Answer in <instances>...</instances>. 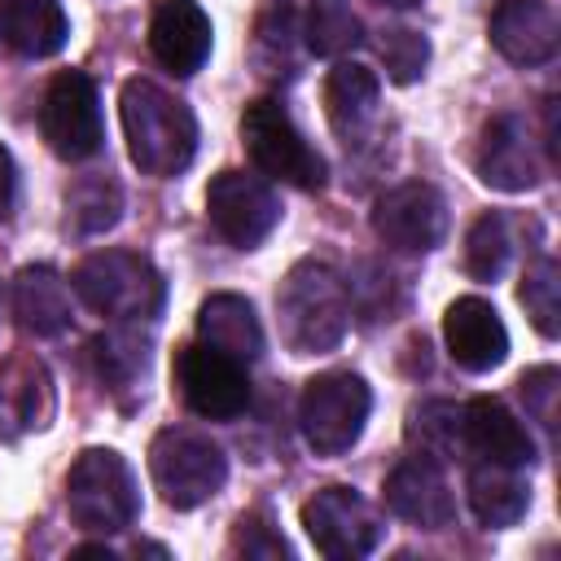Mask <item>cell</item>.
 Here are the masks:
<instances>
[{
    "instance_id": "26",
    "label": "cell",
    "mask_w": 561,
    "mask_h": 561,
    "mask_svg": "<svg viewBox=\"0 0 561 561\" xmlns=\"http://www.w3.org/2000/svg\"><path fill=\"white\" fill-rule=\"evenodd\" d=\"M294 35H302V26H298L289 0H272L254 26V66L263 79H289L298 70Z\"/></svg>"
},
{
    "instance_id": "21",
    "label": "cell",
    "mask_w": 561,
    "mask_h": 561,
    "mask_svg": "<svg viewBox=\"0 0 561 561\" xmlns=\"http://www.w3.org/2000/svg\"><path fill=\"white\" fill-rule=\"evenodd\" d=\"M197 342L232 355L237 364H254L263 355V324L241 294H210L197 307Z\"/></svg>"
},
{
    "instance_id": "3",
    "label": "cell",
    "mask_w": 561,
    "mask_h": 561,
    "mask_svg": "<svg viewBox=\"0 0 561 561\" xmlns=\"http://www.w3.org/2000/svg\"><path fill=\"white\" fill-rule=\"evenodd\" d=\"M70 289L92 307L96 316L140 324L153 320L167 302V280L162 272L131 250H96L70 272Z\"/></svg>"
},
{
    "instance_id": "29",
    "label": "cell",
    "mask_w": 561,
    "mask_h": 561,
    "mask_svg": "<svg viewBox=\"0 0 561 561\" xmlns=\"http://www.w3.org/2000/svg\"><path fill=\"white\" fill-rule=\"evenodd\" d=\"M408 443L416 447V456H430V460L456 456V447H465V438H460V403H451V399L421 403L412 412V421H408Z\"/></svg>"
},
{
    "instance_id": "7",
    "label": "cell",
    "mask_w": 561,
    "mask_h": 561,
    "mask_svg": "<svg viewBox=\"0 0 561 561\" xmlns=\"http://www.w3.org/2000/svg\"><path fill=\"white\" fill-rule=\"evenodd\" d=\"M149 473L171 508H197L224 491L228 456L197 430H162L149 443Z\"/></svg>"
},
{
    "instance_id": "25",
    "label": "cell",
    "mask_w": 561,
    "mask_h": 561,
    "mask_svg": "<svg viewBox=\"0 0 561 561\" xmlns=\"http://www.w3.org/2000/svg\"><path fill=\"white\" fill-rule=\"evenodd\" d=\"M123 215V188L110 175H83L66 193V228L75 237H96L110 232Z\"/></svg>"
},
{
    "instance_id": "13",
    "label": "cell",
    "mask_w": 561,
    "mask_h": 561,
    "mask_svg": "<svg viewBox=\"0 0 561 561\" xmlns=\"http://www.w3.org/2000/svg\"><path fill=\"white\" fill-rule=\"evenodd\" d=\"M473 162H478V180L486 188H500V193H526L543 175L530 123L522 114H513V110H500V114L486 118Z\"/></svg>"
},
{
    "instance_id": "32",
    "label": "cell",
    "mask_w": 561,
    "mask_h": 561,
    "mask_svg": "<svg viewBox=\"0 0 561 561\" xmlns=\"http://www.w3.org/2000/svg\"><path fill=\"white\" fill-rule=\"evenodd\" d=\"M377 57L386 61V75L394 83H416L430 66V39L412 26H386L377 35Z\"/></svg>"
},
{
    "instance_id": "24",
    "label": "cell",
    "mask_w": 561,
    "mask_h": 561,
    "mask_svg": "<svg viewBox=\"0 0 561 561\" xmlns=\"http://www.w3.org/2000/svg\"><path fill=\"white\" fill-rule=\"evenodd\" d=\"M70 35L57 0H0V39L18 57H53Z\"/></svg>"
},
{
    "instance_id": "9",
    "label": "cell",
    "mask_w": 561,
    "mask_h": 561,
    "mask_svg": "<svg viewBox=\"0 0 561 561\" xmlns=\"http://www.w3.org/2000/svg\"><path fill=\"white\" fill-rule=\"evenodd\" d=\"M302 530L316 552L333 561H359L386 539L381 513L355 486H324L302 504Z\"/></svg>"
},
{
    "instance_id": "10",
    "label": "cell",
    "mask_w": 561,
    "mask_h": 561,
    "mask_svg": "<svg viewBox=\"0 0 561 561\" xmlns=\"http://www.w3.org/2000/svg\"><path fill=\"white\" fill-rule=\"evenodd\" d=\"M206 219L210 228L237 245V250H254L272 237V228L280 224V197L272 193V184L263 175L250 171H219L206 184Z\"/></svg>"
},
{
    "instance_id": "20",
    "label": "cell",
    "mask_w": 561,
    "mask_h": 561,
    "mask_svg": "<svg viewBox=\"0 0 561 561\" xmlns=\"http://www.w3.org/2000/svg\"><path fill=\"white\" fill-rule=\"evenodd\" d=\"M377 75L359 61H337L324 79V114L329 127L342 136V145H359L368 127L377 123Z\"/></svg>"
},
{
    "instance_id": "19",
    "label": "cell",
    "mask_w": 561,
    "mask_h": 561,
    "mask_svg": "<svg viewBox=\"0 0 561 561\" xmlns=\"http://www.w3.org/2000/svg\"><path fill=\"white\" fill-rule=\"evenodd\" d=\"M53 377L35 355H9L0 364V438L44 430L53 416Z\"/></svg>"
},
{
    "instance_id": "12",
    "label": "cell",
    "mask_w": 561,
    "mask_h": 561,
    "mask_svg": "<svg viewBox=\"0 0 561 561\" xmlns=\"http://www.w3.org/2000/svg\"><path fill=\"white\" fill-rule=\"evenodd\" d=\"M373 232L399 254H430L447 237V202L425 180L394 184L373 202Z\"/></svg>"
},
{
    "instance_id": "30",
    "label": "cell",
    "mask_w": 561,
    "mask_h": 561,
    "mask_svg": "<svg viewBox=\"0 0 561 561\" xmlns=\"http://www.w3.org/2000/svg\"><path fill=\"white\" fill-rule=\"evenodd\" d=\"M513 254V237H508V219L500 210H486L473 219L469 237H465V272L473 280H500Z\"/></svg>"
},
{
    "instance_id": "15",
    "label": "cell",
    "mask_w": 561,
    "mask_h": 561,
    "mask_svg": "<svg viewBox=\"0 0 561 561\" xmlns=\"http://www.w3.org/2000/svg\"><path fill=\"white\" fill-rule=\"evenodd\" d=\"M443 337H447V355L465 373H491L508 359V329H504L500 311L478 294H465L447 307Z\"/></svg>"
},
{
    "instance_id": "1",
    "label": "cell",
    "mask_w": 561,
    "mask_h": 561,
    "mask_svg": "<svg viewBox=\"0 0 561 561\" xmlns=\"http://www.w3.org/2000/svg\"><path fill=\"white\" fill-rule=\"evenodd\" d=\"M127 153L145 175L171 180L180 175L197 153V118L193 110L158 88L153 79H127L118 96Z\"/></svg>"
},
{
    "instance_id": "17",
    "label": "cell",
    "mask_w": 561,
    "mask_h": 561,
    "mask_svg": "<svg viewBox=\"0 0 561 561\" xmlns=\"http://www.w3.org/2000/svg\"><path fill=\"white\" fill-rule=\"evenodd\" d=\"M460 438L465 451L482 456V460H500V465H530L535 460V438L526 430V421L495 394H478L469 403H460Z\"/></svg>"
},
{
    "instance_id": "22",
    "label": "cell",
    "mask_w": 561,
    "mask_h": 561,
    "mask_svg": "<svg viewBox=\"0 0 561 561\" xmlns=\"http://www.w3.org/2000/svg\"><path fill=\"white\" fill-rule=\"evenodd\" d=\"M13 316L26 333L35 337H53L61 329H70V285L57 267L48 263H35V267H22L13 276Z\"/></svg>"
},
{
    "instance_id": "27",
    "label": "cell",
    "mask_w": 561,
    "mask_h": 561,
    "mask_svg": "<svg viewBox=\"0 0 561 561\" xmlns=\"http://www.w3.org/2000/svg\"><path fill=\"white\" fill-rule=\"evenodd\" d=\"M364 39V22L346 0H311L302 22V44L316 57H342Z\"/></svg>"
},
{
    "instance_id": "6",
    "label": "cell",
    "mask_w": 561,
    "mask_h": 561,
    "mask_svg": "<svg viewBox=\"0 0 561 561\" xmlns=\"http://www.w3.org/2000/svg\"><path fill=\"white\" fill-rule=\"evenodd\" d=\"M241 145L267 180H280V184H294V188H307V193L324 184V158L302 140V131L294 127L285 105L272 101V96H259V101L245 105Z\"/></svg>"
},
{
    "instance_id": "14",
    "label": "cell",
    "mask_w": 561,
    "mask_h": 561,
    "mask_svg": "<svg viewBox=\"0 0 561 561\" xmlns=\"http://www.w3.org/2000/svg\"><path fill=\"white\" fill-rule=\"evenodd\" d=\"M491 44L513 66H548L561 44V22L548 0H500L491 13Z\"/></svg>"
},
{
    "instance_id": "18",
    "label": "cell",
    "mask_w": 561,
    "mask_h": 561,
    "mask_svg": "<svg viewBox=\"0 0 561 561\" xmlns=\"http://www.w3.org/2000/svg\"><path fill=\"white\" fill-rule=\"evenodd\" d=\"M149 53L171 75H193L210 57V18L197 0H158L149 18Z\"/></svg>"
},
{
    "instance_id": "37",
    "label": "cell",
    "mask_w": 561,
    "mask_h": 561,
    "mask_svg": "<svg viewBox=\"0 0 561 561\" xmlns=\"http://www.w3.org/2000/svg\"><path fill=\"white\" fill-rule=\"evenodd\" d=\"M381 4H394V9H412V4H421V0H381Z\"/></svg>"
},
{
    "instance_id": "35",
    "label": "cell",
    "mask_w": 561,
    "mask_h": 561,
    "mask_svg": "<svg viewBox=\"0 0 561 561\" xmlns=\"http://www.w3.org/2000/svg\"><path fill=\"white\" fill-rule=\"evenodd\" d=\"M9 206H13V158L0 145V219L9 215Z\"/></svg>"
},
{
    "instance_id": "23",
    "label": "cell",
    "mask_w": 561,
    "mask_h": 561,
    "mask_svg": "<svg viewBox=\"0 0 561 561\" xmlns=\"http://www.w3.org/2000/svg\"><path fill=\"white\" fill-rule=\"evenodd\" d=\"M469 508L486 530H504L513 522H522V513L530 508V482L517 473V465H500V460H478L469 469Z\"/></svg>"
},
{
    "instance_id": "4",
    "label": "cell",
    "mask_w": 561,
    "mask_h": 561,
    "mask_svg": "<svg viewBox=\"0 0 561 561\" xmlns=\"http://www.w3.org/2000/svg\"><path fill=\"white\" fill-rule=\"evenodd\" d=\"M66 508L79 530L118 535L140 517V486L114 447H88L66 473Z\"/></svg>"
},
{
    "instance_id": "36",
    "label": "cell",
    "mask_w": 561,
    "mask_h": 561,
    "mask_svg": "<svg viewBox=\"0 0 561 561\" xmlns=\"http://www.w3.org/2000/svg\"><path fill=\"white\" fill-rule=\"evenodd\" d=\"M75 557H105V561H110V557H114V548H110V543H79V548H75Z\"/></svg>"
},
{
    "instance_id": "33",
    "label": "cell",
    "mask_w": 561,
    "mask_h": 561,
    "mask_svg": "<svg viewBox=\"0 0 561 561\" xmlns=\"http://www.w3.org/2000/svg\"><path fill=\"white\" fill-rule=\"evenodd\" d=\"M232 552L259 557V561H276V557H289V543L280 539V530L263 513H241L237 526H232Z\"/></svg>"
},
{
    "instance_id": "31",
    "label": "cell",
    "mask_w": 561,
    "mask_h": 561,
    "mask_svg": "<svg viewBox=\"0 0 561 561\" xmlns=\"http://www.w3.org/2000/svg\"><path fill=\"white\" fill-rule=\"evenodd\" d=\"M522 307L530 316V324L543 333V337H557L561 329V272L548 254L530 259L526 263V276H522Z\"/></svg>"
},
{
    "instance_id": "34",
    "label": "cell",
    "mask_w": 561,
    "mask_h": 561,
    "mask_svg": "<svg viewBox=\"0 0 561 561\" xmlns=\"http://www.w3.org/2000/svg\"><path fill=\"white\" fill-rule=\"evenodd\" d=\"M522 399H526V416L539 421L548 434L557 430V390H561V373L552 364H539L530 373H522Z\"/></svg>"
},
{
    "instance_id": "11",
    "label": "cell",
    "mask_w": 561,
    "mask_h": 561,
    "mask_svg": "<svg viewBox=\"0 0 561 561\" xmlns=\"http://www.w3.org/2000/svg\"><path fill=\"white\" fill-rule=\"evenodd\" d=\"M175 386L188 412L206 421H237L250 408V373L232 355L193 342L175 351Z\"/></svg>"
},
{
    "instance_id": "5",
    "label": "cell",
    "mask_w": 561,
    "mask_h": 561,
    "mask_svg": "<svg viewBox=\"0 0 561 561\" xmlns=\"http://www.w3.org/2000/svg\"><path fill=\"white\" fill-rule=\"evenodd\" d=\"M373 412V390L359 373H320L298 399V430L316 456H342L359 443Z\"/></svg>"
},
{
    "instance_id": "8",
    "label": "cell",
    "mask_w": 561,
    "mask_h": 561,
    "mask_svg": "<svg viewBox=\"0 0 561 561\" xmlns=\"http://www.w3.org/2000/svg\"><path fill=\"white\" fill-rule=\"evenodd\" d=\"M39 136L66 162H88V158L101 153V145H105L101 96H96V83L83 70L53 75V83L39 101Z\"/></svg>"
},
{
    "instance_id": "16",
    "label": "cell",
    "mask_w": 561,
    "mask_h": 561,
    "mask_svg": "<svg viewBox=\"0 0 561 561\" xmlns=\"http://www.w3.org/2000/svg\"><path fill=\"white\" fill-rule=\"evenodd\" d=\"M381 491H386V508L421 530H443L456 517L451 486H447L438 460H430V456H408L403 465H394Z\"/></svg>"
},
{
    "instance_id": "2",
    "label": "cell",
    "mask_w": 561,
    "mask_h": 561,
    "mask_svg": "<svg viewBox=\"0 0 561 561\" xmlns=\"http://www.w3.org/2000/svg\"><path fill=\"white\" fill-rule=\"evenodd\" d=\"M276 324L294 355H329L351 324L346 280L324 259L294 263L276 289Z\"/></svg>"
},
{
    "instance_id": "28",
    "label": "cell",
    "mask_w": 561,
    "mask_h": 561,
    "mask_svg": "<svg viewBox=\"0 0 561 561\" xmlns=\"http://www.w3.org/2000/svg\"><path fill=\"white\" fill-rule=\"evenodd\" d=\"M92 359L110 390H131L149 373V342L136 337L131 329H110L92 342Z\"/></svg>"
}]
</instances>
